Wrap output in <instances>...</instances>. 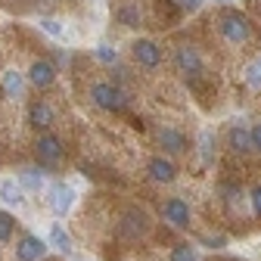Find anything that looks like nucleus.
Wrapping results in <instances>:
<instances>
[{
	"instance_id": "nucleus-18",
	"label": "nucleus",
	"mask_w": 261,
	"mask_h": 261,
	"mask_svg": "<svg viewBox=\"0 0 261 261\" xmlns=\"http://www.w3.org/2000/svg\"><path fill=\"white\" fill-rule=\"evenodd\" d=\"M0 199H4L7 205H22V187H19V180H13V177H4L0 180Z\"/></svg>"
},
{
	"instance_id": "nucleus-28",
	"label": "nucleus",
	"mask_w": 261,
	"mask_h": 261,
	"mask_svg": "<svg viewBox=\"0 0 261 261\" xmlns=\"http://www.w3.org/2000/svg\"><path fill=\"white\" fill-rule=\"evenodd\" d=\"M249 146H252V152L261 155V121H255V124L249 127Z\"/></svg>"
},
{
	"instance_id": "nucleus-29",
	"label": "nucleus",
	"mask_w": 261,
	"mask_h": 261,
	"mask_svg": "<svg viewBox=\"0 0 261 261\" xmlns=\"http://www.w3.org/2000/svg\"><path fill=\"white\" fill-rule=\"evenodd\" d=\"M249 205H252V215L261 218V184L249 190Z\"/></svg>"
},
{
	"instance_id": "nucleus-13",
	"label": "nucleus",
	"mask_w": 261,
	"mask_h": 261,
	"mask_svg": "<svg viewBox=\"0 0 261 261\" xmlns=\"http://www.w3.org/2000/svg\"><path fill=\"white\" fill-rule=\"evenodd\" d=\"M47 255V243L35 233H25L16 243V261H41Z\"/></svg>"
},
{
	"instance_id": "nucleus-17",
	"label": "nucleus",
	"mask_w": 261,
	"mask_h": 261,
	"mask_svg": "<svg viewBox=\"0 0 261 261\" xmlns=\"http://www.w3.org/2000/svg\"><path fill=\"white\" fill-rule=\"evenodd\" d=\"M115 22L124 25V28H137L143 22V13H140L137 4H118L115 7Z\"/></svg>"
},
{
	"instance_id": "nucleus-25",
	"label": "nucleus",
	"mask_w": 261,
	"mask_h": 261,
	"mask_svg": "<svg viewBox=\"0 0 261 261\" xmlns=\"http://www.w3.org/2000/svg\"><path fill=\"white\" fill-rule=\"evenodd\" d=\"M41 28L47 31L50 38H65V28H62L59 19H53V16H41Z\"/></svg>"
},
{
	"instance_id": "nucleus-14",
	"label": "nucleus",
	"mask_w": 261,
	"mask_h": 261,
	"mask_svg": "<svg viewBox=\"0 0 261 261\" xmlns=\"http://www.w3.org/2000/svg\"><path fill=\"white\" fill-rule=\"evenodd\" d=\"M146 174H149V180H155V184H171V180L177 177V165H174L168 155H152V159L146 162Z\"/></svg>"
},
{
	"instance_id": "nucleus-7",
	"label": "nucleus",
	"mask_w": 261,
	"mask_h": 261,
	"mask_svg": "<svg viewBox=\"0 0 261 261\" xmlns=\"http://www.w3.org/2000/svg\"><path fill=\"white\" fill-rule=\"evenodd\" d=\"M130 56H134V62L140 65V69L152 72L162 65V47L152 41V38H137L134 44H130Z\"/></svg>"
},
{
	"instance_id": "nucleus-21",
	"label": "nucleus",
	"mask_w": 261,
	"mask_h": 261,
	"mask_svg": "<svg viewBox=\"0 0 261 261\" xmlns=\"http://www.w3.org/2000/svg\"><path fill=\"white\" fill-rule=\"evenodd\" d=\"M243 78H246V84H249L252 90H261V56H255V59L246 65Z\"/></svg>"
},
{
	"instance_id": "nucleus-8",
	"label": "nucleus",
	"mask_w": 261,
	"mask_h": 261,
	"mask_svg": "<svg viewBox=\"0 0 261 261\" xmlns=\"http://www.w3.org/2000/svg\"><path fill=\"white\" fill-rule=\"evenodd\" d=\"M25 81L31 87H38V90H50L56 84V65L50 59H35L28 65V72H25Z\"/></svg>"
},
{
	"instance_id": "nucleus-26",
	"label": "nucleus",
	"mask_w": 261,
	"mask_h": 261,
	"mask_svg": "<svg viewBox=\"0 0 261 261\" xmlns=\"http://www.w3.org/2000/svg\"><path fill=\"white\" fill-rule=\"evenodd\" d=\"M221 196H224V202H227V205H233V202L243 199V190H240L237 184H221Z\"/></svg>"
},
{
	"instance_id": "nucleus-6",
	"label": "nucleus",
	"mask_w": 261,
	"mask_h": 261,
	"mask_svg": "<svg viewBox=\"0 0 261 261\" xmlns=\"http://www.w3.org/2000/svg\"><path fill=\"white\" fill-rule=\"evenodd\" d=\"M75 187L72 184H65V180H53L50 187H47V205H50V212L56 215V218H65L72 212V205H75Z\"/></svg>"
},
{
	"instance_id": "nucleus-22",
	"label": "nucleus",
	"mask_w": 261,
	"mask_h": 261,
	"mask_svg": "<svg viewBox=\"0 0 261 261\" xmlns=\"http://www.w3.org/2000/svg\"><path fill=\"white\" fill-rule=\"evenodd\" d=\"M199 155H202L205 165L215 159V134H212V130H202V137H199Z\"/></svg>"
},
{
	"instance_id": "nucleus-2",
	"label": "nucleus",
	"mask_w": 261,
	"mask_h": 261,
	"mask_svg": "<svg viewBox=\"0 0 261 261\" xmlns=\"http://www.w3.org/2000/svg\"><path fill=\"white\" fill-rule=\"evenodd\" d=\"M171 62H174L177 75H180L190 87H199V81L205 78V62H202V53L196 50L193 44H180V47H174Z\"/></svg>"
},
{
	"instance_id": "nucleus-16",
	"label": "nucleus",
	"mask_w": 261,
	"mask_h": 261,
	"mask_svg": "<svg viewBox=\"0 0 261 261\" xmlns=\"http://www.w3.org/2000/svg\"><path fill=\"white\" fill-rule=\"evenodd\" d=\"M47 243L56 249V252H62V255H72V233L65 230L62 224H50V233H47Z\"/></svg>"
},
{
	"instance_id": "nucleus-27",
	"label": "nucleus",
	"mask_w": 261,
	"mask_h": 261,
	"mask_svg": "<svg viewBox=\"0 0 261 261\" xmlns=\"http://www.w3.org/2000/svg\"><path fill=\"white\" fill-rule=\"evenodd\" d=\"M199 243L205 249H224L227 246V237L224 233H205V237H199Z\"/></svg>"
},
{
	"instance_id": "nucleus-11",
	"label": "nucleus",
	"mask_w": 261,
	"mask_h": 261,
	"mask_svg": "<svg viewBox=\"0 0 261 261\" xmlns=\"http://www.w3.org/2000/svg\"><path fill=\"white\" fill-rule=\"evenodd\" d=\"M56 121V112L47 100H31L28 103V124L38 130V134H44V130H50V124Z\"/></svg>"
},
{
	"instance_id": "nucleus-4",
	"label": "nucleus",
	"mask_w": 261,
	"mask_h": 261,
	"mask_svg": "<svg viewBox=\"0 0 261 261\" xmlns=\"http://www.w3.org/2000/svg\"><path fill=\"white\" fill-rule=\"evenodd\" d=\"M31 149H35V159L41 168H53L56 162L62 159L65 146H62V137H56L53 130H44V134L35 137V143H31Z\"/></svg>"
},
{
	"instance_id": "nucleus-15",
	"label": "nucleus",
	"mask_w": 261,
	"mask_h": 261,
	"mask_svg": "<svg viewBox=\"0 0 261 261\" xmlns=\"http://www.w3.org/2000/svg\"><path fill=\"white\" fill-rule=\"evenodd\" d=\"M227 149H230L233 155H249L252 152V146H249V124L233 121L230 127H227Z\"/></svg>"
},
{
	"instance_id": "nucleus-24",
	"label": "nucleus",
	"mask_w": 261,
	"mask_h": 261,
	"mask_svg": "<svg viewBox=\"0 0 261 261\" xmlns=\"http://www.w3.org/2000/svg\"><path fill=\"white\" fill-rule=\"evenodd\" d=\"M13 230H16V218H13L10 212H4V208H0V243H10Z\"/></svg>"
},
{
	"instance_id": "nucleus-30",
	"label": "nucleus",
	"mask_w": 261,
	"mask_h": 261,
	"mask_svg": "<svg viewBox=\"0 0 261 261\" xmlns=\"http://www.w3.org/2000/svg\"><path fill=\"white\" fill-rule=\"evenodd\" d=\"M168 4H174L177 10H184V13H196L202 7V0H168Z\"/></svg>"
},
{
	"instance_id": "nucleus-5",
	"label": "nucleus",
	"mask_w": 261,
	"mask_h": 261,
	"mask_svg": "<svg viewBox=\"0 0 261 261\" xmlns=\"http://www.w3.org/2000/svg\"><path fill=\"white\" fill-rule=\"evenodd\" d=\"M149 215L140 208V205H130V208H124L121 212V218H118V233L124 237V240H140V237H146L149 233Z\"/></svg>"
},
{
	"instance_id": "nucleus-3",
	"label": "nucleus",
	"mask_w": 261,
	"mask_h": 261,
	"mask_svg": "<svg viewBox=\"0 0 261 261\" xmlns=\"http://www.w3.org/2000/svg\"><path fill=\"white\" fill-rule=\"evenodd\" d=\"M90 100H93V106H100L103 112H124L127 109L124 87H118L112 81H93L90 84Z\"/></svg>"
},
{
	"instance_id": "nucleus-9",
	"label": "nucleus",
	"mask_w": 261,
	"mask_h": 261,
	"mask_svg": "<svg viewBox=\"0 0 261 261\" xmlns=\"http://www.w3.org/2000/svg\"><path fill=\"white\" fill-rule=\"evenodd\" d=\"M155 140L162 146V155H180V152L190 149L187 134H184V130H177V127H159L155 130Z\"/></svg>"
},
{
	"instance_id": "nucleus-20",
	"label": "nucleus",
	"mask_w": 261,
	"mask_h": 261,
	"mask_svg": "<svg viewBox=\"0 0 261 261\" xmlns=\"http://www.w3.org/2000/svg\"><path fill=\"white\" fill-rule=\"evenodd\" d=\"M93 56L100 59L103 65H112V69H115V65H118V50H115L112 44H106V41H100V44L93 47Z\"/></svg>"
},
{
	"instance_id": "nucleus-1",
	"label": "nucleus",
	"mask_w": 261,
	"mask_h": 261,
	"mask_svg": "<svg viewBox=\"0 0 261 261\" xmlns=\"http://www.w3.org/2000/svg\"><path fill=\"white\" fill-rule=\"evenodd\" d=\"M218 31H221V38L227 41V44H249L252 38H255V25H252V19L246 16V13H240V10H224L221 16H218Z\"/></svg>"
},
{
	"instance_id": "nucleus-12",
	"label": "nucleus",
	"mask_w": 261,
	"mask_h": 261,
	"mask_svg": "<svg viewBox=\"0 0 261 261\" xmlns=\"http://www.w3.org/2000/svg\"><path fill=\"white\" fill-rule=\"evenodd\" d=\"M25 72H19V69H4L0 72V93L7 96V100H22L25 96Z\"/></svg>"
},
{
	"instance_id": "nucleus-19",
	"label": "nucleus",
	"mask_w": 261,
	"mask_h": 261,
	"mask_svg": "<svg viewBox=\"0 0 261 261\" xmlns=\"http://www.w3.org/2000/svg\"><path fill=\"white\" fill-rule=\"evenodd\" d=\"M19 187L41 190V187H44V171H41V168H31V165H25V168L19 171Z\"/></svg>"
},
{
	"instance_id": "nucleus-23",
	"label": "nucleus",
	"mask_w": 261,
	"mask_h": 261,
	"mask_svg": "<svg viewBox=\"0 0 261 261\" xmlns=\"http://www.w3.org/2000/svg\"><path fill=\"white\" fill-rule=\"evenodd\" d=\"M168 261H196V246H190V243H177V246L171 249Z\"/></svg>"
},
{
	"instance_id": "nucleus-10",
	"label": "nucleus",
	"mask_w": 261,
	"mask_h": 261,
	"mask_svg": "<svg viewBox=\"0 0 261 261\" xmlns=\"http://www.w3.org/2000/svg\"><path fill=\"white\" fill-rule=\"evenodd\" d=\"M162 218H165L171 227H177V230H187L190 227V205L180 199V196H171V199L162 202Z\"/></svg>"
}]
</instances>
